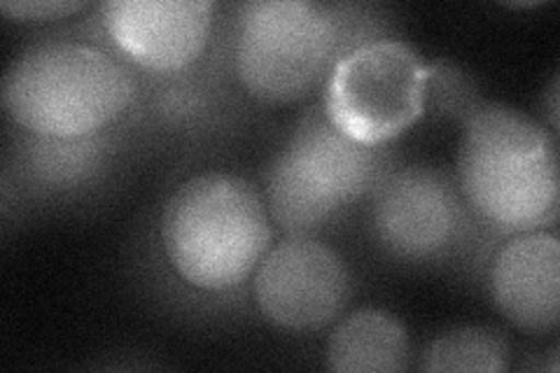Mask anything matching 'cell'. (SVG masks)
<instances>
[{
  "instance_id": "obj_6",
  "label": "cell",
  "mask_w": 560,
  "mask_h": 373,
  "mask_svg": "<svg viewBox=\"0 0 560 373\" xmlns=\"http://www.w3.org/2000/svg\"><path fill=\"white\" fill-rule=\"evenodd\" d=\"M253 290L269 323L311 331L329 325L343 311L350 276L329 245L311 236H288L259 261Z\"/></svg>"
},
{
  "instance_id": "obj_5",
  "label": "cell",
  "mask_w": 560,
  "mask_h": 373,
  "mask_svg": "<svg viewBox=\"0 0 560 373\" xmlns=\"http://www.w3.org/2000/svg\"><path fill=\"white\" fill-rule=\"evenodd\" d=\"M430 66L399 40H374L343 55L325 84L323 113L366 148H383L425 113Z\"/></svg>"
},
{
  "instance_id": "obj_3",
  "label": "cell",
  "mask_w": 560,
  "mask_h": 373,
  "mask_svg": "<svg viewBox=\"0 0 560 373\" xmlns=\"http://www.w3.org/2000/svg\"><path fill=\"white\" fill-rule=\"evenodd\" d=\"M129 70L84 43H40L24 49L3 78V105L20 127L57 140L108 127L133 101Z\"/></svg>"
},
{
  "instance_id": "obj_2",
  "label": "cell",
  "mask_w": 560,
  "mask_h": 373,
  "mask_svg": "<svg viewBox=\"0 0 560 373\" xmlns=\"http://www.w3.org/2000/svg\"><path fill=\"white\" fill-rule=\"evenodd\" d=\"M162 243L187 285L232 290L271 250L267 203L238 175H195L173 191L162 212Z\"/></svg>"
},
{
  "instance_id": "obj_7",
  "label": "cell",
  "mask_w": 560,
  "mask_h": 373,
  "mask_svg": "<svg viewBox=\"0 0 560 373\" xmlns=\"http://www.w3.org/2000/svg\"><path fill=\"white\" fill-rule=\"evenodd\" d=\"M103 26L121 55L152 73H175L203 51L210 0H110L101 8Z\"/></svg>"
},
{
  "instance_id": "obj_11",
  "label": "cell",
  "mask_w": 560,
  "mask_h": 373,
  "mask_svg": "<svg viewBox=\"0 0 560 373\" xmlns=\"http://www.w3.org/2000/svg\"><path fill=\"white\" fill-rule=\"evenodd\" d=\"M327 366L337 373L405 371L409 366L407 329L385 311H358L329 336Z\"/></svg>"
},
{
  "instance_id": "obj_1",
  "label": "cell",
  "mask_w": 560,
  "mask_h": 373,
  "mask_svg": "<svg viewBox=\"0 0 560 373\" xmlns=\"http://www.w3.org/2000/svg\"><path fill=\"white\" fill-rule=\"evenodd\" d=\"M458 180L467 203L490 224L518 234L535 231L556 215V140L510 105H481L465 121Z\"/></svg>"
},
{
  "instance_id": "obj_12",
  "label": "cell",
  "mask_w": 560,
  "mask_h": 373,
  "mask_svg": "<svg viewBox=\"0 0 560 373\" xmlns=\"http://www.w3.org/2000/svg\"><path fill=\"white\" fill-rule=\"evenodd\" d=\"M267 208L288 236H308L339 210L280 152L267 175Z\"/></svg>"
},
{
  "instance_id": "obj_4",
  "label": "cell",
  "mask_w": 560,
  "mask_h": 373,
  "mask_svg": "<svg viewBox=\"0 0 560 373\" xmlns=\"http://www.w3.org/2000/svg\"><path fill=\"white\" fill-rule=\"evenodd\" d=\"M339 26L308 0H259L241 8L234 35L238 80L265 103L311 94L335 68Z\"/></svg>"
},
{
  "instance_id": "obj_14",
  "label": "cell",
  "mask_w": 560,
  "mask_h": 373,
  "mask_svg": "<svg viewBox=\"0 0 560 373\" xmlns=\"http://www.w3.org/2000/svg\"><path fill=\"white\" fill-rule=\"evenodd\" d=\"M86 3L78 0H22V3H0V10H3L12 20H22V22H47V20H63L68 14H75L84 10Z\"/></svg>"
},
{
  "instance_id": "obj_8",
  "label": "cell",
  "mask_w": 560,
  "mask_h": 373,
  "mask_svg": "<svg viewBox=\"0 0 560 373\" xmlns=\"http://www.w3.org/2000/svg\"><path fill=\"white\" fill-rule=\"evenodd\" d=\"M463 210L451 183L432 168L385 175L376 187L374 229L401 257H432L458 234Z\"/></svg>"
},
{
  "instance_id": "obj_10",
  "label": "cell",
  "mask_w": 560,
  "mask_h": 373,
  "mask_svg": "<svg viewBox=\"0 0 560 373\" xmlns=\"http://www.w3.org/2000/svg\"><path fill=\"white\" fill-rule=\"evenodd\" d=\"M283 154L337 208L358 201L385 177V154L341 133L325 113L300 121Z\"/></svg>"
},
{
  "instance_id": "obj_9",
  "label": "cell",
  "mask_w": 560,
  "mask_h": 373,
  "mask_svg": "<svg viewBox=\"0 0 560 373\" xmlns=\"http://www.w3.org/2000/svg\"><path fill=\"white\" fill-rule=\"evenodd\" d=\"M500 313L525 331H551L560 315V243L547 231H523L490 266Z\"/></svg>"
},
{
  "instance_id": "obj_13",
  "label": "cell",
  "mask_w": 560,
  "mask_h": 373,
  "mask_svg": "<svg viewBox=\"0 0 560 373\" xmlns=\"http://www.w3.org/2000/svg\"><path fill=\"white\" fill-rule=\"evenodd\" d=\"M510 366V343L495 329L453 327L428 346L423 354L425 371L448 373H500Z\"/></svg>"
}]
</instances>
